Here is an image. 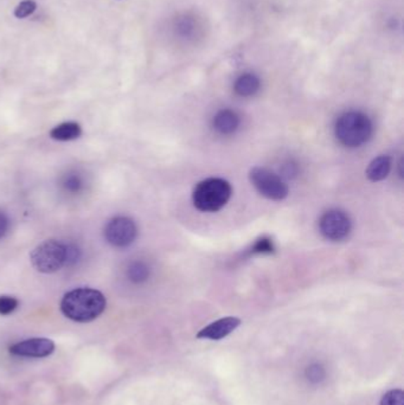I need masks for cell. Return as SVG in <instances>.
<instances>
[{
    "instance_id": "6da1fadb",
    "label": "cell",
    "mask_w": 404,
    "mask_h": 405,
    "mask_svg": "<svg viewBox=\"0 0 404 405\" xmlns=\"http://www.w3.org/2000/svg\"><path fill=\"white\" fill-rule=\"evenodd\" d=\"M107 301L101 292L93 288H77L67 292L61 301V311L76 323H90L105 311Z\"/></svg>"
},
{
    "instance_id": "7a4b0ae2",
    "label": "cell",
    "mask_w": 404,
    "mask_h": 405,
    "mask_svg": "<svg viewBox=\"0 0 404 405\" xmlns=\"http://www.w3.org/2000/svg\"><path fill=\"white\" fill-rule=\"evenodd\" d=\"M374 126L370 117L362 112H346L338 117L334 134L338 141L348 148L360 147L371 139Z\"/></svg>"
},
{
    "instance_id": "3957f363",
    "label": "cell",
    "mask_w": 404,
    "mask_h": 405,
    "mask_svg": "<svg viewBox=\"0 0 404 405\" xmlns=\"http://www.w3.org/2000/svg\"><path fill=\"white\" fill-rule=\"evenodd\" d=\"M232 195V188L229 181L222 178H208L196 185L192 202L199 211L216 212L227 205Z\"/></svg>"
},
{
    "instance_id": "277c9868",
    "label": "cell",
    "mask_w": 404,
    "mask_h": 405,
    "mask_svg": "<svg viewBox=\"0 0 404 405\" xmlns=\"http://www.w3.org/2000/svg\"><path fill=\"white\" fill-rule=\"evenodd\" d=\"M30 259L39 273H56L67 264V244L56 240H44L31 252Z\"/></svg>"
},
{
    "instance_id": "5b68a950",
    "label": "cell",
    "mask_w": 404,
    "mask_h": 405,
    "mask_svg": "<svg viewBox=\"0 0 404 405\" xmlns=\"http://www.w3.org/2000/svg\"><path fill=\"white\" fill-rule=\"evenodd\" d=\"M249 180L260 195L270 200H284L289 193V185L280 176L263 167H254L249 172Z\"/></svg>"
},
{
    "instance_id": "8992f818",
    "label": "cell",
    "mask_w": 404,
    "mask_h": 405,
    "mask_svg": "<svg viewBox=\"0 0 404 405\" xmlns=\"http://www.w3.org/2000/svg\"><path fill=\"white\" fill-rule=\"evenodd\" d=\"M103 233L106 240L113 247L127 248L137 240L138 226L132 218L118 216L106 224Z\"/></svg>"
},
{
    "instance_id": "52a82bcc",
    "label": "cell",
    "mask_w": 404,
    "mask_h": 405,
    "mask_svg": "<svg viewBox=\"0 0 404 405\" xmlns=\"http://www.w3.org/2000/svg\"><path fill=\"white\" fill-rule=\"evenodd\" d=\"M352 223L344 211L332 209L326 211L319 219V230L326 240H343L351 233Z\"/></svg>"
},
{
    "instance_id": "ba28073f",
    "label": "cell",
    "mask_w": 404,
    "mask_h": 405,
    "mask_svg": "<svg viewBox=\"0 0 404 405\" xmlns=\"http://www.w3.org/2000/svg\"><path fill=\"white\" fill-rule=\"evenodd\" d=\"M53 351H55V342L46 338L27 339L10 347V353L13 356H27V358H45L53 354Z\"/></svg>"
},
{
    "instance_id": "9c48e42d",
    "label": "cell",
    "mask_w": 404,
    "mask_h": 405,
    "mask_svg": "<svg viewBox=\"0 0 404 405\" xmlns=\"http://www.w3.org/2000/svg\"><path fill=\"white\" fill-rule=\"evenodd\" d=\"M241 320L235 316H227L210 323L199 330L197 334L198 339H210V340H221L240 326Z\"/></svg>"
},
{
    "instance_id": "30bf717a",
    "label": "cell",
    "mask_w": 404,
    "mask_h": 405,
    "mask_svg": "<svg viewBox=\"0 0 404 405\" xmlns=\"http://www.w3.org/2000/svg\"><path fill=\"white\" fill-rule=\"evenodd\" d=\"M240 117L232 109H222L213 117V128L220 134L229 135L235 133L240 126Z\"/></svg>"
},
{
    "instance_id": "8fae6325",
    "label": "cell",
    "mask_w": 404,
    "mask_h": 405,
    "mask_svg": "<svg viewBox=\"0 0 404 405\" xmlns=\"http://www.w3.org/2000/svg\"><path fill=\"white\" fill-rule=\"evenodd\" d=\"M391 158L389 155H379V157L374 158V160L369 164L367 169V179L374 183L377 181H382L386 179V176H389L390 171H391Z\"/></svg>"
},
{
    "instance_id": "7c38bea8",
    "label": "cell",
    "mask_w": 404,
    "mask_h": 405,
    "mask_svg": "<svg viewBox=\"0 0 404 405\" xmlns=\"http://www.w3.org/2000/svg\"><path fill=\"white\" fill-rule=\"evenodd\" d=\"M261 86V81L254 74H244L236 79L234 90L236 94L242 98H251L256 94Z\"/></svg>"
},
{
    "instance_id": "4fadbf2b",
    "label": "cell",
    "mask_w": 404,
    "mask_h": 405,
    "mask_svg": "<svg viewBox=\"0 0 404 405\" xmlns=\"http://www.w3.org/2000/svg\"><path fill=\"white\" fill-rule=\"evenodd\" d=\"M81 134L82 128L76 122H63L50 131V136L57 141H71L80 138Z\"/></svg>"
},
{
    "instance_id": "5bb4252c",
    "label": "cell",
    "mask_w": 404,
    "mask_h": 405,
    "mask_svg": "<svg viewBox=\"0 0 404 405\" xmlns=\"http://www.w3.org/2000/svg\"><path fill=\"white\" fill-rule=\"evenodd\" d=\"M150 266L141 261L132 262L128 266L127 276L130 281L133 282V283H142V282L146 281L147 278H150Z\"/></svg>"
},
{
    "instance_id": "9a60e30c",
    "label": "cell",
    "mask_w": 404,
    "mask_h": 405,
    "mask_svg": "<svg viewBox=\"0 0 404 405\" xmlns=\"http://www.w3.org/2000/svg\"><path fill=\"white\" fill-rule=\"evenodd\" d=\"M62 186L65 191L70 192V193H77L83 188L82 176H80L79 173H69L67 176H64L63 180H62Z\"/></svg>"
},
{
    "instance_id": "2e32d148",
    "label": "cell",
    "mask_w": 404,
    "mask_h": 405,
    "mask_svg": "<svg viewBox=\"0 0 404 405\" xmlns=\"http://www.w3.org/2000/svg\"><path fill=\"white\" fill-rule=\"evenodd\" d=\"M36 8L37 4L34 0H24L15 8V15L19 19L27 18L36 11Z\"/></svg>"
},
{
    "instance_id": "e0dca14e",
    "label": "cell",
    "mask_w": 404,
    "mask_h": 405,
    "mask_svg": "<svg viewBox=\"0 0 404 405\" xmlns=\"http://www.w3.org/2000/svg\"><path fill=\"white\" fill-rule=\"evenodd\" d=\"M381 405H404V392L400 389L386 392L381 399Z\"/></svg>"
},
{
    "instance_id": "ac0fdd59",
    "label": "cell",
    "mask_w": 404,
    "mask_h": 405,
    "mask_svg": "<svg viewBox=\"0 0 404 405\" xmlns=\"http://www.w3.org/2000/svg\"><path fill=\"white\" fill-rule=\"evenodd\" d=\"M18 300L13 297L8 295H1L0 297V315H8L18 307Z\"/></svg>"
},
{
    "instance_id": "d6986e66",
    "label": "cell",
    "mask_w": 404,
    "mask_h": 405,
    "mask_svg": "<svg viewBox=\"0 0 404 405\" xmlns=\"http://www.w3.org/2000/svg\"><path fill=\"white\" fill-rule=\"evenodd\" d=\"M274 250H275V247H274L273 240L268 237H263L256 240V243L253 247V252H258V254H272Z\"/></svg>"
},
{
    "instance_id": "ffe728a7",
    "label": "cell",
    "mask_w": 404,
    "mask_h": 405,
    "mask_svg": "<svg viewBox=\"0 0 404 405\" xmlns=\"http://www.w3.org/2000/svg\"><path fill=\"white\" fill-rule=\"evenodd\" d=\"M81 259V250L75 244H67V264L65 266H74Z\"/></svg>"
},
{
    "instance_id": "44dd1931",
    "label": "cell",
    "mask_w": 404,
    "mask_h": 405,
    "mask_svg": "<svg viewBox=\"0 0 404 405\" xmlns=\"http://www.w3.org/2000/svg\"><path fill=\"white\" fill-rule=\"evenodd\" d=\"M307 377L312 382H319V380H322L325 377V371H324V368L322 366L313 365V366L308 368V370H307Z\"/></svg>"
},
{
    "instance_id": "7402d4cb",
    "label": "cell",
    "mask_w": 404,
    "mask_h": 405,
    "mask_svg": "<svg viewBox=\"0 0 404 405\" xmlns=\"http://www.w3.org/2000/svg\"><path fill=\"white\" fill-rule=\"evenodd\" d=\"M8 229H10V219L3 211H0V240L6 236Z\"/></svg>"
},
{
    "instance_id": "603a6c76",
    "label": "cell",
    "mask_w": 404,
    "mask_h": 405,
    "mask_svg": "<svg viewBox=\"0 0 404 405\" xmlns=\"http://www.w3.org/2000/svg\"><path fill=\"white\" fill-rule=\"evenodd\" d=\"M284 176H287V178H294L296 176V173H298V167H296V164H293V162H289V164H286L284 166Z\"/></svg>"
}]
</instances>
